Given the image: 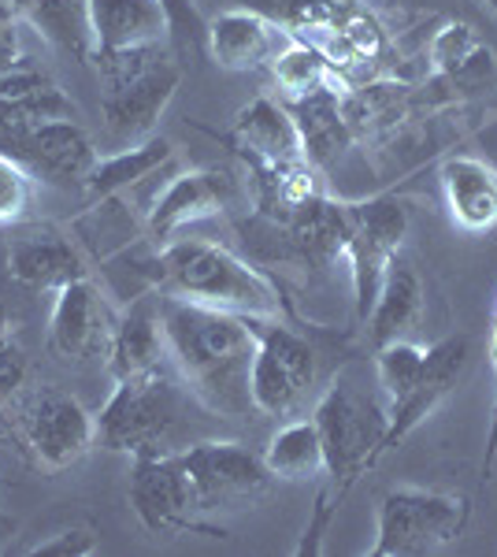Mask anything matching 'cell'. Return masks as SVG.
I'll return each instance as SVG.
<instances>
[{
	"label": "cell",
	"mask_w": 497,
	"mask_h": 557,
	"mask_svg": "<svg viewBox=\"0 0 497 557\" xmlns=\"http://www.w3.org/2000/svg\"><path fill=\"white\" fill-rule=\"evenodd\" d=\"M315 431L323 438V457H327V475L334 487L346 494L360 475H368L386 454V431H390V412H386L383 394H368L360 383H352L349 372L334 375V383L320 394L312 409Z\"/></svg>",
	"instance_id": "cell-5"
},
{
	"label": "cell",
	"mask_w": 497,
	"mask_h": 557,
	"mask_svg": "<svg viewBox=\"0 0 497 557\" xmlns=\"http://www.w3.org/2000/svg\"><path fill=\"white\" fill-rule=\"evenodd\" d=\"M171 160H175L171 141L152 134V138L138 141V146H131V149L101 152V160H97V168L89 172L83 190L89 197V205L112 201V197H120L123 190H131V186H141L146 178H152L160 168H167Z\"/></svg>",
	"instance_id": "cell-29"
},
{
	"label": "cell",
	"mask_w": 497,
	"mask_h": 557,
	"mask_svg": "<svg viewBox=\"0 0 497 557\" xmlns=\"http://www.w3.org/2000/svg\"><path fill=\"white\" fill-rule=\"evenodd\" d=\"M435 83L449 86L453 94H483L497 86V60L479 38L475 26L468 23H446L431 38L427 49Z\"/></svg>",
	"instance_id": "cell-21"
},
{
	"label": "cell",
	"mask_w": 497,
	"mask_h": 557,
	"mask_svg": "<svg viewBox=\"0 0 497 557\" xmlns=\"http://www.w3.org/2000/svg\"><path fill=\"white\" fill-rule=\"evenodd\" d=\"M49 120H78L71 97L41 67L20 64L0 75V134L38 127Z\"/></svg>",
	"instance_id": "cell-20"
},
{
	"label": "cell",
	"mask_w": 497,
	"mask_h": 557,
	"mask_svg": "<svg viewBox=\"0 0 497 557\" xmlns=\"http://www.w3.org/2000/svg\"><path fill=\"white\" fill-rule=\"evenodd\" d=\"M101 550V543H97V532L86 524H75V528H63V532L41 539V543H34L30 557H94Z\"/></svg>",
	"instance_id": "cell-36"
},
{
	"label": "cell",
	"mask_w": 497,
	"mask_h": 557,
	"mask_svg": "<svg viewBox=\"0 0 497 557\" xmlns=\"http://www.w3.org/2000/svg\"><path fill=\"white\" fill-rule=\"evenodd\" d=\"M23 23H30L45 41L67 52L78 64L97 60V34H94V8L89 0H8Z\"/></svg>",
	"instance_id": "cell-26"
},
{
	"label": "cell",
	"mask_w": 497,
	"mask_h": 557,
	"mask_svg": "<svg viewBox=\"0 0 497 557\" xmlns=\"http://www.w3.org/2000/svg\"><path fill=\"white\" fill-rule=\"evenodd\" d=\"M341 115L349 123L352 141H375L394 138L412 115V89L394 78H364L341 89Z\"/></svg>",
	"instance_id": "cell-23"
},
{
	"label": "cell",
	"mask_w": 497,
	"mask_h": 557,
	"mask_svg": "<svg viewBox=\"0 0 497 557\" xmlns=\"http://www.w3.org/2000/svg\"><path fill=\"white\" fill-rule=\"evenodd\" d=\"M486 4H490V8H494V12H497V0H486Z\"/></svg>",
	"instance_id": "cell-41"
},
{
	"label": "cell",
	"mask_w": 497,
	"mask_h": 557,
	"mask_svg": "<svg viewBox=\"0 0 497 557\" xmlns=\"http://www.w3.org/2000/svg\"><path fill=\"white\" fill-rule=\"evenodd\" d=\"M12 532H15V524L4 513H0V535H12Z\"/></svg>",
	"instance_id": "cell-40"
},
{
	"label": "cell",
	"mask_w": 497,
	"mask_h": 557,
	"mask_svg": "<svg viewBox=\"0 0 497 557\" xmlns=\"http://www.w3.org/2000/svg\"><path fill=\"white\" fill-rule=\"evenodd\" d=\"M409 212L397 197H372V201H349V246L346 260L352 272V301L357 317H372V305L383 286L386 264L401 253Z\"/></svg>",
	"instance_id": "cell-10"
},
{
	"label": "cell",
	"mask_w": 497,
	"mask_h": 557,
	"mask_svg": "<svg viewBox=\"0 0 497 557\" xmlns=\"http://www.w3.org/2000/svg\"><path fill=\"white\" fill-rule=\"evenodd\" d=\"M160 298L164 294H138L123 309V317L112 323V335H108V349H104L112 380L141 375L149 368L164 364L167 338H164V317H160Z\"/></svg>",
	"instance_id": "cell-18"
},
{
	"label": "cell",
	"mask_w": 497,
	"mask_h": 557,
	"mask_svg": "<svg viewBox=\"0 0 497 557\" xmlns=\"http://www.w3.org/2000/svg\"><path fill=\"white\" fill-rule=\"evenodd\" d=\"M252 327H257V357L249 375L252 409L264 417H297L320 380L315 349L309 338L278 320H252Z\"/></svg>",
	"instance_id": "cell-7"
},
{
	"label": "cell",
	"mask_w": 497,
	"mask_h": 557,
	"mask_svg": "<svg viewBox=\"0 0 497 557\" xmlns=\"http://www.w3.org/2000/svg\"><path fill=\"white\" fill-rule=\"evenodd\" d=\"M234 197V178L223 172H212V168H201V172H178L175 178H167L157 190L146 215V231L152 242L167 246L175 242L178 231L194 227L201 220H212L231 205Z\"/></svg>",
	"instance_id": "cell-13"
},
{
	"label": "cell",
	"mask_w": 497,
	"mask_h": 557,
	"mask_svg": "<svg viewBox=\"0 0 497 557\" xmlns=\"http://www.w3.org/2000/svg\"><path fill=\"white\" fill-rule=\"evenodd\" d=\"M346 498L338 487H320V494H315V502H312V509H309V524H305V535H301V543H297V554H323V535H327V528H331V520L334 513H338V502Z\"/></svg>",
	"instance_id": "cell-35"
},
{
	"label": "cell",
	"mask_w": 497,
	"mask_h": 557,
	"mask_svg": "<svg viewBox=\"0 0 497 557\" xmlns=\"http://www.w3.org/2000/svg\"><path fill=\"white\" fill-rule=\"evenodd\" d=\"M268 67H271V78H275L278 97H283V101L309 97L323 86L341 89V78H338V71H334V64L305 38H290V45H286V49L278 52Z\"/></svg>",
	"instance_id": "cell-31"
},
{
	"label": "cell",
	"mask_w": 497,
	"mask_h": 557,
	"mask_svg": "<svg viewBox=\"0 0 497 557\" xmlns=\"http://www.w3.org/2000/svg\"><path fill=\"white\" fill-rule=\"evenodd\" d=\"M472 517L464 494L397 487L378 502V524L372 557H427L460 543Z\"/></svg>",
	"instance_id": "cell-6"
},
{
	"label": "cell",
	"mask_w": 497,
	"mask_h": 557,
	"mask_svg": "<svg viewBox=\"0 0 497 557\" xmlns=\"http://www.w3.org/2000/svg\"><path fill=\"white\" fill-rule=\"evenodd\" d=\"M231 141L238 152H252V157H264V160H305L301 134H297L290 108H286V101H275L268 94L252 97L241 108L231 127Z\"/></svg>",
	"instance_id": "cell-28"
},
{
	"label": "cell",
	"mask_w": 497,
	"mask_h": 557,
	"mask_svg": "<svg viewBox=\"0 0 497 557\" xmlns=\"http://www.w3.org/2000/svg\"><path fill=\"white\" fill-rule=\"evenodd\" d=\"M160 4L167 12V34L178 45V52L201 49L208 38V23L201 20L194 0H160Z\"/></svg>",
	"instance_id": "cell-34"
},
{
	"label": "cell",
	"mask_w": 497,
	"mask_h": 557,
	"mask_svg": "<svg viewBox=\"0 0 497 557\" xmlns=\"http://www.w3.org/2000/svg\"><path fill=\"white\" fill-rule=\"evenodd\" d=\"M294 34L278 20L252 8H231L208 23V52L220 67L227 71H257L268 67L278 52L290 45Z\"/></svg>",
	"instance_id": "cell-16"
},
{
	"label": "cell",
	"mask_w": 497,
	"mask_h": 557,
	"mask_svg": "<svg viewBox=\"0 0 497 557\" xmlns=\"http://www.w3.org/2000/svg\"><path fill=\"white\" fill-rule=\"evenodd\" d=\"M34 201V175L12 152H0V227L20 223Z\"/></svg>",
	"instance_id": "cell-33"
},
{
	"label": "cell",
	"mask_w": 497,
	"mask_h": 557,
	"mask_svg": "<svg viewBox=\"0 0 497 557\" xmlns=\"http://www.w3.org/2000/svg\"><path fill=\"white\" fill-rule=\"evenodd\" d=\"M468 354H472V346H468L464 335H449V338H442V343L427 346V364H423V372H420V380H415V386H412L409 394H405L401 401L386 406V412H390L386 450H394V446L401 443L405 435H412V431L438 409V401L446 398V394L457 386L460 375H464Z\"/></svg>",
	"instance_id": "cell-17"
},
{
	"label": "cell",
	"mask_w": 497,
	"mask_h": 557,
	"mask_svg": "<svg viewBox=\"0 0 497 557\" xmlns=\"http://www.w3.org/2000/svg\"><path fill=\"white\" fill-rule=\"evenodd\" d=\"M94 64L101 67L104 78L101 123L112 152L152 138V127H157V120L164 115L178 83H183V67L167 60L160 45L97 57Z\"/></svg>",
	"instance_id": "cell-4"
},
{
	"label": "cell",
	"mask_w": 497,
	"mask_h": 557,
	"mask_svg": "<svg viewBox=\"0 0 497 557\" xmlns=\"http://www.w3.org/2000/svg\"><path fill=\"white\" fill-rule=\"evenodd\" d=\"M490 368H494V383H497V312H494V327H490ZM497 461V394H494V412H490V431H486V457H483V480H490Z\"/></svg>",
	"instance_id": "cell-39"
},
{
	"label": "cell",
	"mask_w": 497,
	"mask_h": 557,
	"mask_svg": "<svg viewBox=\"0 0 497 557\" xmlns=\"http://www.w3.org/2000/svg\"><path fill=\"white\" fill-rule=\"evenodd\" d=\"M167 357L175 372L197 394L204 409L223 420H241L252 409V357H257V327L249 317L186 298H160Z\"/></svg>",
	"instance_id": "cell-1"
},
{
	"label": "cell",
	"mask_w": 497,
	"mask_h": 557,
	"mask_svg": "<svg viewBox=\"0 0 497 557\" xmlns=\"http://www.w3.org/2000/svg\"><path fill=\"white\" fill-rule=\"evenodd\" d=\"M15 428L23 446L45 472H63L78 465L97 443V420L86 406L57 386H38L15 398Z\"/></svg>",
	"instance_id": "cell-9"
},
{
	"label": "cell",
	"mask_w": 497,
	"mask_h": 557,
	"mask_svg": "<svg viewBox=\"0 0 497 557\" xmlns=\"http://www.w3.org/2000/svg\"><path fill=\"white\" fill-rule=\"evenodd\" d=\"M423 364H427V349L409 343V338H397V343H386L375 349V380H378V394H383L386 406L401 401L405 394L412 391Z\"/></svg>",
	"instance_id": "cell-32"
},
{
	"label": "cell",
	"mask_w": 497,
	"mask_h": 557,
	"mask_svg": "<svg viewBox=\"0 0 497 557\" xmlns=\"http://www.w3.org/2000/svg\"><path fill=\"white\" fill-rule=\"evenodd\" d=\"M0 146L12 152L30 175H41L60 186H86L89 172L101 160V149L78 120H49L38 127L0 134Z\"/></svg>",
	"instance_id": "cell-12"
},
{
	"label": "cell",
	"mask_w": 497,
	"mask_h": 557,
	"mask_svg": "<svg viewBox=\"0 0 497 557\" xmlns=\"http://www.w3.org/2000/svg\"><path fill=\"white\" fill-rule=\"evenodd\" d=\"M286 246L294 249L305 264L331 268L338 257H346L349 246V201H331L327 194H312L290 212V220L278 223Z\"/></svg>",
	"instance_id": "cell-19"
},
{
	"label": "cell",
	"mask_w": 497,
	"mask_h": 557,
	"mask_svg": "<svg viewBox=\"0 0 497 557\" xmlns=\"http://www.w3.org/2000/svg\"><path fill=\"white\" fill-rule=\"evenodd\" d=\"M8 275L23 286V290L57 294L60 286L75 283V278H86V264L83 253L75 249V242L63 235L60 227H49V223H34V227H23L8 238Z\"/></svg>",
	"instance_id": "cell-15"
},
{
	"label": "cell",
	"mask_w": 497,
	"mask_h": 557,
	"mask_svg": "<svg viewBox=\"0 0 497 557\" xmlns=\"http://www.w3.org/2000/svg\"><path fill=\"white\" fill-rule=\"evenodd\" d=\"M423 317V283L420 272L405 260L401 253H394V260L386 264L383 286H378V298L372 305V317H368V338L372 346H386L405 338Z\"/></svg>",
	"instance_id": "cell-27"
},
{
	"label": "cell",
	"mask_w": 497,
	"mask_h": 557,
	"mask_svg": "<svg viewBox=\"0 0 497 557\" xmlns=\"http://www.w3.org/2000/svg\"><path fill=\"white\" fill-rule=\"evenodd\" d=\"M290 108L297 134H301V157L309 160L315 172L338 164L346 157V149L352 146L349 123L341 115V89L323 86L309 97H297V101H286Z\"/></svg>",
	"instance_id": "cell-24"
},
{
	"label": "cell",
	"mask_w": 497,
	"mask_h": 557,
	"mask_svg": "<svg viewBox=\"0 0 497 557\" xmlns=\"http://www.w3.org/2000/svg\"><path fill=\"white\" fill-rule=\"evenodd\" d=\"M23 64V45H20V15L12 12L8 0H0V75Z\"/></svg>",
	"instance_id": "cell-38"
},
{
	"label": "cell",
	"mask_w": 497,
	"mask_h": 557,
	"mask_svg": "<svg viewBox=\"0 0 497 557\" xmlns=\"http://www.w3.org/2000/svg\"><path fill=\"white\" fill-rule=\"evenodd\" d=\"M194 409H204L197 394L171 375L164 364L141 375L115 380L112 398L97 417V443L112 454L126 457H157L178 454L194 438Z\"/></svg>",
	"instance_id": "cell-2"
},
{
	"label": "cell",
	"mask_w": 497,
	"mask_h": 557,
	"mask_svg": "<svg viewBox=\"0 0 497 557\" xmlns=\"http://www.w3.org/2000/svg\"><path fill=\"white\" fill-rule=\"evenodd\" d=\"M178 461H183V469L189 475L194 502L201 513L249 509L271 487V472L264 457L252 454L241 443H231V438H197L186 450H178Z\"/></svg>",
	"instance_id": "cell-8"
},
{
	"label": "cell",
	"mask_w": 497,
	"mask_h": 557,
	"mask_svg": "<svg viewBox=\"0 0 497 557\" xmlns=\"http://www.w3.org/2000/svg\"><path fill=\"white\" fill-rule=\"evenodd\" d=\"M23 383H26V354L12 338L0 335V406L20 398Z\"/></svg>",
	"instance_id": "cell-37"
},
{
	"label": "cell",
	"mask_w": 497,
	"mask_h": 557,
	"mask_svg": "<svg viewBox=\"0 0 497 557\" xmlns=\"http://www.w3.org/2000/svg\"><path fill=\"white\" fill-rule=\"evenodd\" d=\"M89 8H94L97 57L149 49L167 34V12L160 0H89Z\"/></svg>",
	"instance_id": "cell-25"
},
{
	"label": "cell",
	"mask_w": 497,
	"mask_h": 557,
	"mask_svg": "<svg viewBox=\"0 0 497 557\" xmlns=\"http://www.w3.org/2000/svg\"><path fill=\"white\" fill-rule=\"evenodd\" d=\"M112 317H108V305L101 301L97 286L86 278L60 286L57 301H52L49 317V335L45 346L49 354L63 364H78L86 357H94L97 349H108V335H112Z\"/></svg>",
	"instance_id": "cell-14"
},
{
	"label": "cell",
	"mask_w": 497,
	"mask_h": 557,
	"mask_svg": "<svg viewBox=\"0 0 497 557\" xmlns=\"http://www.w3.org/2000/svg\"><path fill=\"white\" fill-rule=\"evenodd\" d=\"M160 294L186 298L212 309H227L249 320H278L283 317V294L271 278L252 268L249 260L231 253L227 246L208 238H178L160 246L157 260Z\"/></svg>",
	"instance_id": "cell-3"
},
{
	"label": "cell",
	"mask_w": 497,
	"mask_h": 557,
	"mask_svg": "<svg viewBox=\"0 0 497 557\" xmlns=\"http://www.w3.org/2000/svg\"><path fill=\"white\" fill-rule=\"evenodd\" d=\"M442 197H446L449 220L468 235H483L497 227V168L483 157L457 152L442 164Z\"/></svg>",
	"instance_id": "cell-22"
},
{
	"label": "cell",
	"mask_w": 497,
	"mask_h": 557,
	"mask_svg": "<svg viewBox=\"0 0 497 557\" xmlns=\"http://www.w3.org/2000/svg\"><path fill=\"white\" fill-rule=\"evenodd\" d=\"M271 472V480H315V475L327 472V457H323V438L315 431L312 417L286 420L283 428L271 435L268 450L260 454Z\"/></svg>",
	"instance_id": "cell-30"
},
{
	"label": "cell",
	"mask_w": 497,
	"mask_h": 557,
	"mask_svg": "<svg viewBox=\"0 0 497 557\" xmlns=\"http://www.w3.org/2000/svg\"><path fill=\"white\" fill-rule=\"evenodd\" d=\"M131 509L138 513L141 524L157 535L175 532H208L223 535L220 528H208L197 520V502L189 475L178 461V454H157V457H134L131 465V487H126Z\"/></svg>",
	"instance_id": "cell-11"
}]
</instances>
